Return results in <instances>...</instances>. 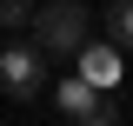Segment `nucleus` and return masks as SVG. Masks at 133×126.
<instances>
[{
    "instance_id": "1",
    "label": "nucleus",
    "mask_w": 133,
    "mask_h": 126,
    "mask_svg": "<svg viewBox=\"0 0 133 126\" xmlns=\"http://www.w3.org/2000/svg\"><path fill=\"white\" fill-rule=\"evenodd\" d=\"M33 47L40 53H80V40H87V27H93V13H87V0H47V7H33Z\"/></svg>"
},
{
    "instance_id": "2",
    "label": "nucleus",
    "mask_w": 133,
    "mask_h": 126,
    "mask_svg": "<svg viewBox=\"0 0 133 126\" xmlns=\"http://www.w3.org/2000/svg\"><path fill=\"white\" fill-rule=\"evenodd\" d=\"M53 106H60L66 120H87V126H113V120H120L113 93H100V86H87L80 73H66L60 86H53Z\"/></svg>"
},
{
    "instance_id": "3",
    "label": "nucleus",
    "mask_w": 133,
    "mask_h": 126,
    "mask_svg": "<svg viewBox=\"0 0 133 126\" xmlns=\"http://www.w3.org/2000/svg\"><path fill=\"white\" fill-rule=\"evenodd\" d=\"M0 86L14 100H33L40 86H47V66H40V47H7L0 53Z\"/></svg>"
},
{
    "instance_id": "4",
    "label": "nucleus",
    "mask_w": 133,
    "mask_h": 126,
    "mask_svg": "<svg viewBox=\"0 0 133 126\" xmlns=\"http://www.w3.org/2000/svg\"><path fill=\"white\" fill-rule=\"evenodd\" d=\"M73 73H80L87 86H100V93H113V86H120V47H93V40H80Z\"/></svg>"
},
{
    "instance_id": "5",
    "label": "nucleus",
    "mask_w": 133,
    "mask_h": 126,
    "mask_svg": "<svg viewBox=\"0 0 133 126\" xmlns=\"http://www.w3.org/2000/svg\"><path fill=\"white\" fill-rule=\"evenodd\" d=\"M107 33H113V47L133 53V0H113V13H107Z\"/></svg>"
},
{
    "instance_id": "6",
    "label": "nucleus",
    "mask_w": 133,
    "mask_h": 126,
    "mask_svg": "<svg viewBox=\"0 0 133 126\" xmlns=\"http://www.w3.org/2000/svg\"><path fill=\"white\" fill-rule=\"evenodd\" d=\"M33 20V0H0V27H27Z\"/></svg>"
}]
</instances>
